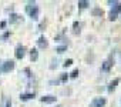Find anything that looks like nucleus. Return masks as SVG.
Here are the masks:
<instances>
[{"label":"nucleus","instance_id":"f257e3e1","mask_svg":"<svg viewBox=\"0 0 121 107\" xmlns=\"http://www.w3.org/2000/svg\"><path fill=\"white\" fill-rule=\"evenodd\" d=\"M26 12H27V14H29L33 20H37V19H39V6H37V3L29 2L27 6H26Z\"/></svg>","mask_w":121,"mask_h":107},{"label":"nucleus","instance_id":"f03ea898","mask_svg":"<svg viewBox=\"0 0 121 107\" xmlns=\"http://www.w3.org/2000/svg\"><path fill=\"white\" fill-rule=\"evenodd\" d=\"M13 69H14V62H12V60H6V62L2 63V70H0V71L9 73V71H12Z\"/></svg>","mask_w":121,"mask_h":107},{"label":"nucleus","instance_id":"7ed1b4c3","mask_svg":"<svg viewBox=\"0 0 121 107\" xmlns=\"http://www.w3.org/2000/svg\"><path fill=\"white\" fill-rule=\"evenodd\" d=\"M105 104V98L104 97H95L94 100H91L90 107H103Z\"/></svg>","mask_w":121,"mask_h":107},{"label":"nucleus","instance_id":"20e7f679","mask_svg":"<svg viewBox=\"0 0 121 107\" xmlns=\"http://www.w3.org/2000/svg\"><path fill=\"white\" fill-rule=\"evenodd\" d=\"M24 54H26V47H24V46H22V44H19V46L16 47V53H14L16 59H23V57H24Z\"/></svg>","mask_w":121,"mask_h":107},{"label":"nucleus","instance_id":"39448f33","mask_svg":"<svg viewBox=\"0 0 121 107\" xmlns=\"http://www.w3.org/2000/svg\"><path fill=\"white\" fill-rule=\"evenodd\" d=\"M40 101L41 103H54L56 101V96H51V94L43 96V97H40Z\"/></svg>","mask_w":121,"mask_h":107},{"label":"nucleus","instance_id":"423d86ee","mask_svg":"<svg viewBox=\"0 0 121 107\" xmlns=\"http://www.w3.org/2000/svg\"><path fill=\"white\" fill-rule=\"evenodd\" d=\"M117 14H118V6H117V7H112V9L110 10V13H108L110 20H115V19H117Z\"/></svg>","mask_w":121,"mask_h":107},{"label":"nucleus","instance_id":"0eeeda50","mask_svg":"<svg viewBox=\"0 0 121 107\" xmlns=\"http://www.w3.org/2000/svg\"><path fill=\"white\" fill-rule=\"evenodd\" d=\"M118 83H120V79H114V80H112V81L108 84V91H110V93H111V91H114Z\"/></svg>","mask_w":121,"mask_h":107},{"label":"nucleus","instance_id":"6e6552de","mask_svg":"<svg viewBox=\"0 0 121 107\" xmlns=\"http://www.w3.org/2000/svg\"><path fill=\"white\" fill-rule=\"evenodd\" d=\"M30 59H31V62H36L39 59V51H37V49H31L30 50Z\"/></svg>","mask_w":121,"mask_h":107},{"label":"nucleus","instance_id":"1a4fd4ad","mask_svg":"<svg viewBox=\"0 0 121 107\" xmlns=\"http://www.w3.org/2000/svg\"><path fill=\"white\" fill-rule=\"evenodd\" d=\"M37 43H39V47H41V49L47 47V44H48V43H47V39H46L44 36H41V37L39 39V41H37Z\"/></svg>","mask_w":121,"mask_h":107},{"label":"nucleus","instance_id":"9d476101","mask_svg":"<svg viewBox=\"0 0 121 107\" xmlns=\"http://www.w3.org/2000/svg\"><path fill=\"white\" fill-rule=\"evenodd\" d=\"M33 97H34V93H23V94H20V98L23 101H27V100H30Z\"/></svg>","mask_w":121,"mask_h":107},{"label":"nucleus","instance_id":"9b49d317","mask_svg":"<svg viewBox=\"0 0 121 107\" xmlns=\"http://www.w3.org/2000/svg\"><path fill=\"white\" fill-rule=\"evenodd\" d=\"M111 64H112V63H111V62H108V60H107V62H104V64L101 66V70H103V71H108V70H110V67H111Z\"/></svg>","mask_w":121,"mask_h":107},{"label":"nucleus","instance_id":"f8f14e48","mask_svg":"<svg viewBox=\"0 0 121 107\" xmlns=\"http://www.w3.org/2000/svg\"><path fill=\"white\" fill-rule=\"evenodd\" d=\"M88 6H90V3L86 2V0H80V2H78V7L80 9H87Z\"/></svg>","mask_w":121,"mask_h":107},{"label":"nucleus","instance_id":"ddd939ff","mask_svg":"<svg viewBox=\"0 0 121 107\" xmlns=\"http://www.w3.org/2000/svg\"><path fill=\"white\" fill-rule=\"evenodd\" d=\"M17 22H19V16L16 13L10 14V23H17Z\"/></svg>","mask_w":121,"mask_h":107},{"label":"nucleus","instance_id":"4468645a","mask_svg":"<svg viewBox=\"0 0 121 107\" xmlns=\"http://www.w3.org/2000/svg\"><path fill=\"white\" fill-rule=\"evenodd\" d=\"M73 27H74V33L77 34V33H80V30H81V29H80V27H81V23H78V22H76Z\"/></svg>","mask_w":121,"mask_h":107},{"label":"nucleus","instance_id":"2eb2a0df","mask_svg":"<svg viewBox=\"0 0 121 107\" xmlns=\"http://www.w3.org/2000/svg\"><path fill=\"white\" fill-rule=\"evenodd\" d=\"M66 50H67V46H58V47L56 49V51H57V53H60V54H61V53H64Z\"/></svg>","mask_w":121,"mask_h":107},{"label":"nucleus","instance_id":"dca6fc26","mask_svg":"<svg viewBox=\"0 0 121 107\" xmlns=\"http://www.w3.org/2000/svg\"><path fill=\"white\" fill-rule=\"evenodd\" d=\"M71 64H73V60H71V59H67V60L63 63V66H64V67H69V66H71Z\"/></svg>","mask_w":121,"mask_h":107},{"label":"nucleus","instance_id":"f3484780","mask_svg":"<svg viewBox=\"0 0 121 107\" xmlns=\"http://www.w3.org/2000/svg\"><path fill=\"white\" fill-rule=\"evenodd\" d=\"M93 14H94V16H98V14H101V10H100V9H94V10H93Z\"/></svg>","mask_w":121,"mask_h":107},{"label":"nucleus","instance_id":"a211bd4d","mask_svg":"<svg viewBox=\"0 0 121 107\" xmlns=\"http://www.w3.org/2000/svg\"><path fill=\"white\" fill-rule=\"evenodd\" d=\"M77 76H78V70H74V71L70 74V77H73V79H74V77H77Z\"/></svg>","mask_w":121,"mask_h":107},{"label":"nucleus","instance_id":"6ab92c4d","mask_svg":"<svg viewBox=\"0 0 121 107\" xmlns=\"http://www.w3.org/2000/svg\"><path fill=\"white\" fill-rule=\"evenodd\" d=\"M6 26V22H0V29H3Z\"/></svg>","mask_w":121,"mask_h":107},{"label":"nucleus","instance_id":"aec40b11","mask_svg":"<svg viewBox=\"0 0 121 107\" xmlns=\"http://www.w3.org/2000/svg\"><path fill=\"white\" fill-rule=\"evenodd\" d=\"M67 79H69V76H67V74H64V76H63V77H61V80H63V81H66V80H67Z\"/></svg>","mask_w":121,"mask_h":107},{"label":"nucleus","instance_id":"412c9836","mask_svg":"<svg viewBox=\"0 0 121 107\" xmlns=\"http://www.w3.org/2000/svg\"><path fill=\"white\" fill-rule=\"evenodd\" d=\"M4 107H10V101H7V104H6Z\"/></svg>","mask_w":121,"mask_h":107},{"label":"nucleus","instance_id":"4be33fe9","mask_svg":"<svg viewBox=\"0 0 121 107\" xmlns=\"http://www.w3.org/2000/svg\"><path fill=\"white\" fill-rule=\"evenodd\" d=\"M0 70H2V62H0Z\"/></svg>","mask_w":121,"mask_h":107}]
</instances>
